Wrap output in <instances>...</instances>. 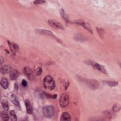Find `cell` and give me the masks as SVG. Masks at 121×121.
I'll return each instance as SVG.
<instances>
[{"mask_svg": "<svg viewBox=\"0 0 121 121\" xmlns=\"http://www.w3.org/2000/svg\"><path fill=\"white\" fill-rule=\"evenodd\" d=\"M43 85L45 88L49 90H52L55 87V81L53 78L50 75H47L44 78Z\"/></svg>", "mask_w": 121, "mask_h": 121, "instance_id": "obj_1", "label": "cell"}, {"mask_svg": "<svg viewBox=\"0 0 121 121\" xmlns=\"http://www.w3.org/2000/svg\"><path fill=\"white\" fill-rule=\"evenodd\" d=\"M80 80L84 82L88 87L92 89H96L100 86V83L95 79H86L85 78H80Z\"/></svg>", "mask_w": 121, "mask_h": 121, "instance_id": "obj_2", "label": "cell"}, {"mask_svg": "<svg viewBox=\"0 0 121 121\" xmlns=\"http://www.w3.org/2000/svg\"><path fill=\"white\" fill-rule=\"evenodd\" d=\"M43 112L45 117L51 118L54 115L55 109L52 105H46L43 108Z\"/></svg>", "mask_w": 121, "mask_h": 121, "instance_id": "obj_3", "label": "cell"}, {"mask_svg": "<svg viewBox=\"0 0 121 121\" xmlns=\"http://www.w3.org/2000/svg\"><path fill=\"white\" fill-rule=\"evenodd\" d=\"M69 103V96L67 93H63L59 99V104L62 107H66Z\"/></svg>", "mask_w": 121, "mask_h": 121, "instance_id": "obj_4", "label": "cell"}, {"mask_svg": "<svg viewBox=\"0 0 121 121\" xmlns=\"http://www.w3.org/2000/svg\"><path fill=\"white\" fill-rule=\"evenodd\" d=\"M36 32L41 35H46L48 36H50L53 38H54L56 40H57L58 42L59 43H61V40H60L59 38L56 37L53 33H52L51 31L48 30H46V29H38L36 30Z\"/></svg>", "mask_w": 121, "mask_h": 121, "instance_id": "obj_5", "label": "cell"}, {"mask_svg": "<svg viewBox=\"0 0 121 121\" xmlns=\"http://www.w3.org/2000/svg\"><path fill=\"white\" fill-rule=\"evenodd\" d=\"M9 97L10 100V101L14 104V105L18 109H20V105L19 103V101L18 100V98L17 96L12 93H10L9 94Z\"/></svg>", "mask_w": 121, "mask_h": 121, "instance_id": "obj_6", "label": "cell"}, {"mask_svg": "<svg viewBox=\"0 0 121 121\" xmlns=\"http://www.w3.org/2000/svg\"><path fill=\"white\" fill-rule=\"evenodd\" d=\"M87 64H91V65H92L93 66L94 69L100 71L101 72H103V73H104L105 74H107V71L104 66H103L100 64L95 63L94 62H92L90 61H89V62H87Z\"/></svg>", "mask_w": 121, "mask_h": 121, "instance_id": "obj_7", "label": "cell"}, {"mask_svg": "<svg viewBox=\"0 0 121 121\" xmlns=\"http://www.w3.org/2000/svg\"><path fill=\"white\" fill-rule=\"evenodd\" d=\"M48 24L52 27L60 29H64V27L60 23L54 20H49L48 21Z\"/></svg>", "mask_w": 121, "mask_h": 121, "instance_id": "obj_8", "label": "cell"}, {"mask_svg": "<svg viewBox=\"0 0 121 121\" xmlns=\"http://www.w3.org/2000/svg\"><path fill=\"white\" fill-rule=\"evenodd\" d=\"M75 24L80 25L87 30L89 33L91 34H93V30L91 27V26L88 23H86L82 21H77L75 22Z\"/></svg>", "mask_w": 121, "mask_h": 121, "instance_id": "obj_9", "label": "cell"}, {"mask_svg": "<svg viewBox=\"0 0 121 121\" xmlns=\"http://www.w3.org/2000/svg\"><path fill=\"white\" fill-rule=\"evenodd\" d=\"M12 67L9 65H4L0 68V72L3 74L10 73Z\"/></svg>", "mask_w": 121, "mask_h": 121, "instance_id": "obj_10", "label": "cell"}, {"mask_svg": "<svg viewBox=\"0 0 121 121\" xmlns=\"http://www.w3.org/2000/svg\"><path fill=\"white\" fill-rule=\"evenodd\" d=\"M25 104L27 113L32 114L33 112V107L30 102L28 100H26L25 101Z\"/></svg>", "mask_w": 121, "mask_h": 121, "instance_id": "obj_11", "label": "cell"}, {"mask_svg": "<svg viewBox=\"0 0 121 121\" xmlns=\"http://www.w3.org/2000/svg\"><path fill=\"white\" fill-rule=\"evenodd\" d=\"M19 72L16 69H13L10 72L9 77L10 79L15 80L17 79L19 76Z\"/></svg>", "mask_w": 121, "mask_h": 121, "instance_id": "obj_12", "label": "cell"}, {"mask_svg": "<svg viewBox=\"0 0 121 121\" xmlns=\"http://www.w3.org/2000/svg\"><path fill=\"white\" fill-rule=\"evenodd\" d=\"M60 120L61 121H70L71 120V117L69 114L67 112H64L62 113L60 116Z\"/></svg>", "mask_w": 121, "mask_h": 121, "instance_id": "obj_13", "label": "cell"}, {"mask_svg": "<svg viewBox=\"0 0 121 121\" xmlns=\"http://www.w3.org/2000/svg\"><path fill=\"white\" fill-rule=\"evenodd\" d=\"M0 85L3 89H7L9 86V82L6 78L3 77L0 80Z\"/></svg>", "mask_w": 121, "mask_h": 121, "instance_id": "obj_14", "label": "cell"}, {"mask_svg": "<svg viewBox=\"0 0 121 121\" xmlns=\"http://www.w3.org/2000/svg\"><path fill=\"white\" fill-rule=\"evenodd\" d=\"M24 72L25 74L27 76L28 78H30L32 76V71L31 69L28 68V67H25L24 69Z\"/></svg>", "mask_w": 121, "mask_h": 121, "instance_id": "obj_15", "label": "cell"}, {"mask_svg": "<svg viewBox=\"0 0 121 121\" xmlns=\"http://www.w3.org/2000/svg\"><path fill=\"white\" fill-rule=\"evenodd\" d=\"M9 116L11 121H16L17 120V118L16 113L14 110H11L9 112Z\"/></svg>", "mask_w": 121, "mask_h": 121, "instance_id": "obj_16", "label": "cell"}, {"mask_svg": "<svg viewBox=\"0 0 121 121\" xmlns=\"http://www.w3.org/2000/svg\"><path fill=\"white\" fill-rule=\"evenodd\" d=\"M1 118L4 121H8L9 118L8 113L6 111H2L0 113Z\"/></svg>", "mask_w": 121, "mask_h": 121, "instance_id": "obj_17", "label": "cell"}, {"mask_svg": "<svg viewBox=\"0 0 121 121\" xmlns=\"http://www.w3.org/2000/svg\"><path fill=\"white\" fill-rule=\"evenodd\" d=\"M1 105L5 111H8L9 110V104L8 101L6 99H3L1 101Z\"/></svg>", "mask_w": 121, "mask_h": 121, "instance_id": "obj_18", "label": "cell"}, {"mask_svg": "<svg viewBox=\"0 0 121 121\" xmlns=\"http://www.w3.org/2000/svg\"><path fill=\"white\" fill-rule=\"evenodd\" d=\"M105 82L110 86H115L118 85V82L115 81H105Z\"/></svg>", "mask_w": 121, "mask_h": 121, "instance_id": "obj_19", "label": "cell"}, {"mask_svg": "<svg viewBox=\"0 0 121 121\" xmlns=\"http://www.w3.org/2000/svg\"><path fill=\"white\" fill-rule=\"evenodd\" d=\"M60 15L61 16V17H63V18L67 22H68L69 21V19L68 18V17L66 15V14H65L64 10L62 9H61V10H60Z\"/></svg>", "mask_w": 121, "mask_h": 121, "instance_id": "obj_20", "label": "cell"}, {"mask_svg": "<svg viewBox=\"0 0 121 121\" xmlns=\"http://www.w3.org/2000/svg\"><path fill=\"white\" fill-rule=\"evenodd\" d=\"M75 39L77 41H84L85 38L82 35H81L80 34H77V35H75Z\"/></svg>", "mask_w": 121, "mask_h": 121, "instance_id": "obj_21", "label": "cell"}, {"mask_svg": "<svg viewBox=\"0 0 121 121\" xmlns=\"http://www.w3.org/2000/svg\"><path fill=\"white\" fill-rule=\"evenodd\" d=\"M35 73L37 76H39L42 73V69L41 67H38L35 69Z\"/></svg>", "mask_w": 121, "mask_h": 121, "instance_id": "obj_22", "label": "cell"}, {"mask_svg": "<svg viewBox=\"0 0 121 121\" xmlns=\"http://www.w3.org/2000/svg\"><path fill=\"white\" fill-rule=\"evenodd\" d=\"M45 1L43 0H36L34 1V3L35 4H43L44 3H45Z\"/></svg>", "mask_w": 121, "mask_h": 121, "instance_id": "obj_23", "label": "cell"}, {"mask_svg": "<svg viewBox=\"0 0 121 121\" xmlns=\"http://www.w3.org/2000/svg\"><path fill=\"white\" fill-rule=\"evenodd\" d=\"M120 110V105H118L117 104H116V105L113 106V110H114V111L117 112V111H119Z\"/></svg>", "mask_w": 121, "mask_h": 121, "instance_id": "obj_24", "label": "cell"}, {"mask_svg": "<svg viewBox=\"0 0 121 121\" xmlns=\"http://www.w3.org/2000/svg\"><path fill=\"white\" fill-rule=\"evenodd\" d=\"M21 85L23 86L26 87L27 86V82L26 80L23 79V80L21 82Z\"/></svg>", "mask_w": 121, "mask_h": 121, "instance_id": "obj_25", "label": "cell"}, {"mask_svg": "<svg viewBox=\"0 0 121 121\" xmlns=\"http://www.w3.org/2000/svg\"><path fill=\"white\" fill-rule=\"evenodd\" d=\"M97 31H98V34H99V35H103V34H104V33H103L104 31H103L102 29H99V28H98Z\"/></svg>", "mask_w": 121, "mask_h": 121, "instance_id": "obj_26", "label": "cell"}, {"mask_svg": "<svg viewBox=\"0 0 121 121\" xmlns=\"http://www.w3.org/2000/svg\"><path fill=\"white\" fill-rule=\"evenodd\" d=\"M18 85H17V84H15V85H14V89H15V90L16 91H17V90H18Z\"/></svg>", "mask_w": 121, "mask_h": 121, "instance_id": "obj_27", "label": "cell"}]
</instances>
